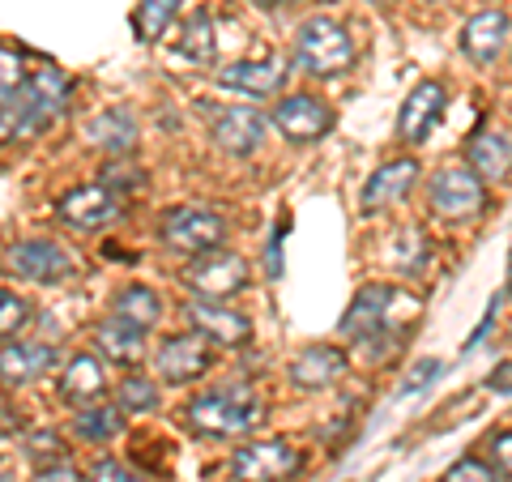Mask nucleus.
<instances>
[{
  "mask_svg": "<svg viewBox=\"0 0 512 482\" xmlns=\"http://www.w3.org/2000/svg\"><path fill=\"white\" fill-rule=\"evenodd\" d=\"M461 47H466V56L478 60V64H491L504 56L508 47V13L504 9H483L474 13L461 30Z\"/></svg>",
  "mask_w": 512,
  "mask_h": 482,
  "instance_id": "obj_20",
  "label": "nucleus"
},
{
  "mask_svg": "<svg viewBox=\"0 0 512 482\" xmlns=\"http://www.w3.org/2000/svg\"><path fill=\"white\" fill-rule=\"evenodd\" d=\"M86 141H90V146H99V150H111V154H128V150L137 146V120H133V111H124V107L99 111V116L86 124Z\"/></svg>",
  "mask_w": 512,
  "mask_h": 482,
  "instance_id": "obj_23",
  "label": "nucleus"
},
{
  "mask_svg": "<svg viewBox=\"0 0 512 482\" xmlns=\"http://www.w3.org/2000/svg\"><path fill=\"white\" fill-rule=\"evenodd\" d=\"M184 316H188L192 333H201L205 342H218V346H248L252 342V320L222 308L214 299H192Z\"/></svg>",
  "mask_w": 512,
  "mask_h": 482,
  "instance_id": "obj_13",
  "label": "nucleus"
},
{
  "mask_svg": "<svg viewBox=\"0 0 512 482\" xmlns=\"http://www.w3.org/2000/svg\"><path fill=\"white\" fill-rule=\"evenodd\" d=\"M26 457L35 461V465H43L47 470V461H64V440L56 436V431H39V436H30L26 440Z\"/></svg>",
  "mask_w": 512,
  "mask_h": 482,
  "instance_id": "obj_33",
  "label": "nucleus"
},
{
  "mask_svg": "<svg viewBox=\"0 0 512 482\" xmlns=\"http://www.w3.org/2000/svg\"><path fill=\"white\" fill-rule=\"evenodd\" d=\"M440 372V363L436 359H423L419 367H414V372H410V380H406V393H414V389H423V384L431 380V376H436Z\"/></svg>",
  "mask_w": 512,
  "mask_h": 482,
  "instance_id": "obj_38",
  "label": "nucleus"
},
{
  "mask_svg": "<svg viewBox=\"0 0 512 482\" xmlns=\"http://www.w3.org/2000/svg\"><path fill=\"white\" fill-rule=\"evenodd\" d=\"M274 124L286 141H295V146H312L333 128V107L320 103L316 94H286L278 99L274 107Z\"/></svg>",
  "mask_w": 512,
  "mask_h": 482,
  "instance_id": "obj_10",
  "label": "nucleus"
},
{
  "mask_svg": "<svg viewBox=\"0 0 512 482\" xmlns=\"http://www.w3.org/2000/svg\"><path fill=\"white\" fill-rule=\"evenodd\" d=\"M56 346L47 342H13L0 350V384L18 389V384H35L39 376H47L56 367Z\"/></svg>",
  "mask_w": 512,
  "mask_h": 482,
  "instance_id": "obj_18",
  "label": "nucleus"
},
{
  "mask_svg": "<svg viewBox=\"0 0 512 482\" xmlns=\"http://www.w3.org/2000/svg\"><path fill=\"white\" fill-rule=\"evenodd\" d=\"M431 205L444 218H474L487 205V188L470 167H440L431 175Z\"/></svg>",
  "mask_w": 512,
  "mask_h": 482,
  "instance_id": "obj_9",
  "label": "nucleus"
},
{
  "mask_svg": "<svg viewBox=\"0 0 512 482\" xmlns=\"http://www.w3.org/2000/svg\"><path fill=\"white\" fill-rule=\"evenodd\" d=\"M124 214V192L107 184H77L56 201V218L73 231H99Z\"/></svg>",
  "mask_w": 512,
  "mask_h": 482,
  "instance_id": "obj_7",
  "label": "nucleus"
},
{
  "mask_svg": "<svg viewBox=\"0 0 512 482\" xmlns=\"http://www.w3.org/2000/svg\"><path fill=\"white\" fill-rule=\"evenodd\" d=\"M180 52L188 56V60H197V64H210L214 60V52H218V39H214V18L205 9H197L192 18L184 22V30H180Z\"/></svg>",
  "mask_w": 512,
  "mask_h": 482,
  "instance_id": "obj_27",
  "label": "nucleus"
},
{
  "mask_svg": "<svg viewBox=\"0 0 512 482\" xmlns=\"http://www.w3.org/2000/svg\"><path fill=\"white\" fill-rule=\"evenodd\" d=\"M261 397L248 384H231V389H214L201 393L184 406V423L201 436H244L261 423Z\"/></svg>",
  "mask_w": 512,
  "mask_h": 482,
  "instance_id": "obj_1",
  "label": "nucleus"
},
{
  "mask_svg": "<svg viewBox=\"0 0 512 482\" xmlns=\"http://www.w3.org/2000/svg\"><path fill=\"white\" fill-rule=\"evenodd\" d=\"M491 457L504 474H512V431H500V436L491 440Z\"/></svg>",
  "mask_w": 512,
  "mask_h": 482,
  "instance_id": "obj_36",
  "label": "nucleus"
},
{
  "mask_svg": "<svg viewBox=\"0 0 512 482\" xmlns=\"http://www.w3.org/2000/svg\"><path fill=\"white\" fill-rule=\"evenodd\" d=\"M295 60L312 77H342L355 64V43L333 18H308L295 35Z\"/></svg>",
  "mask_w": 512,
  "mask_h": 482,
  "instance_id": "obj_3",
  "label": "nucleus"
},
{
  "mask_svg": "<svg viewBox=\"0 0 512 482\" xmlns=\"http://www.w3.org/2000/svg\"><path fill=\"white\" fill-rule=\"evenodd\" d=\"M303 470V453L286 440H256L235 448L231 474L235 482H291Z\"/></svg>",
  "mask_w": 512,
  "mask_h": 482,
  "instance_id": "obj_6",
  "label": "nucleus"
},
{
  "mask_svg": "<svg viewBox=\"0 0 512 482\" xmlns=\"http://www.w3.org/2000/svg\"><path fill=\"white\" fill-rule=\"evenodd\" d=\"M487 389H491V393H500V397H512V363L491 367V376H487Z\"/></svg>",
  "mask_w": 512,
  "mask_h": 482,
  "instance_id": "obj_37",
  "label": "nucleus"
},
{
  "mask_svg": "<svg viewBox=\"0 0 512 482\" xmlns=\"http://www.w3.org/2000/svg\"><path fill=\"white\" fill-rule=\"evenodd\" d=\"M158 231H163L167 248L188 252V256H205V252L222 248V239H227V222H222V214L205 210V205H175V210L163 214Z\"/></svg>",
  "mask_w": 512,
  "mask_h": 482,
  "instance_id": "obj_4",
  "label": "nucleus"
},
{
  "mask_svg": "<svg viewBox=\"0 0 512 482\" xmlns=\"http://www.w3.org/2000/svg\"><path fill=\"white\" fill-rule=\"evenodd\" d=\"M94 346H99L111 363L133 367V363L146 359V329L128 325V320H120V316H107L103 325L94 329Z\"/></svg>",
  "mask_w": 512,
  "mask_h": 482,
  "instance_id": "obj_21",
  "label": "nucleus"
},
{
  "mask_svg": "<svg viewBox=\"0 0 512 482\" xmlns=\"http://www.w3.org/2000/svg\"><path fill=\"white\" fill-rule=\"evenodd\" d=\"M286 82V60L269 56V60H235L227 69H218V86L252 94V99H265V94H278Z\"/></svg>",
  "mask_w": 512,
  "mask_h": 482,
  "instance_id": "obj_17",
  "label": "nucleus"
},
{
  "mask_svg": "<svg viewBox=\"0 0 512 482\" xmlns=\"http://www.w3.org/2000/svg\"><path fill=\"white\" fill-rule=\"evenodd\" d=\"M111 308H116L111 316H120V320H128V325H137V329H150V325L163 320V299H158L154 286H141V282L137 286H124Z\"/></svg>",
  "mask_w": 512,
  "mask_h": 482,
  "instance_id": "obj_25",
  "label": "nucleus"
},
{
  "mask_svg": "<svg viewBox=\"0 0 512 482\" xmlns=\"http://www.w3.org/2000/svg\"><path fill=\"white\" fill-rule=\"evenodd\" d=\"M35 482H82V478H77V470H69V465H56V470H39Z\"/></svg>",
  "mask_w": 512,
  "mask_h": 482,
  "instance_id": "obj_39",
  "label": "nucleus"
},
{
  "mask_svg": "<svg viewBox=\"0 0 512 482\" xmlns=\"http://www.w3.org/2000/svg\"><path fill=\"white\" fill-rule=\"evenodd\" d=\"M350 372V359L342 355L338 346H303L299 355L291 359V384L303 393L312 389H329V384H338L342 376Z\"/></svg>",
  "mask_w": 512,
  "mask_h": 482,
  "instance_id": "obj_15",
  "label": "nucleus"
},
{
  "mask_svg": "<svg viewBox=\"0 0 512 482\" xmlns=\"http://www.w3.org/2000/svg\"><path fill=\"white\" fill-rule=\"evenodd\" d=\"M444 116V86L440 82H419L410 90V99L402 103V116H397V137L406 146H423V141L436 133V124Z\"/></svg>",
  "mask_w": 512,
  "mask_h": 482,
  "instance_id": "obj_14",
  "label": "nucleus"
},
{
  "mask_svg": "<svg viewBox=\"0 0 512 482\" xmlns=\"http://www.w3.org/2000/svg\"><path fill=\"white\" fill-rule=\"evenodd\" d=\"M210 363H214V355H210V342H205L201 333H171L167 342L158 346V359H154L158 376L167 384L197 380V376L210 372Z\"/></svg>",
  "mask_w": 512,
  "mask_h": 482,
  "instance_id": "obj_12",
  "label": "nucleus"
},
{
  "mask_svg": "<svg viewBox=\"0 0 512 482\" xmlns=\"http://www.w3.org/2000/svg\"><path fill=\"white\" fill-rule=\"evenodd\" d=\"M103 389H107V376H103V363L99 359H94V355L69 359V367H64V376H60V397L64 401H73V406H86V401L103 397Z\"/></svg>",
  "mask_w": 512,
  "mask_h": 482,
  "instance_id": "obj_24",
  "label": "nucleus"
},
{
  "mask_svg": "<svg viewBox=\"0 0 512 482\" xmlns=\"http://www.w3.org/2000/svg\"><path fill=\"white\" fill-rule=\"evenodd\" d=\"M402 303V291H393V286H363V291L350 299V308L342 316V337H359V342H372V337H384L393 329V308Z\"/></svg>",
  "mask_w": 512,
  "mask_h": 482,
  "instance_id": "obj_8",
  "label": "nucleus"
},
{
  "mask_svg": "<svg viewBox=\"0 0 512 482\" xmlns=\"http://www.w3.org/2000/svg\"><path fill=\"white\" fill-rule=\"evenodd\" d=\"M252 5H282V0H252Z\"/></svg>",
  "mask_w": 512,
  "mask_h": 482,
  "instance_id": "obj_41",
  "label": "nucleus"
},
{
  "mask_svg": "<svg viewBox=\"0 0 512 482\" xmlns=\"http://www.w3.org/2000/svg\"><path fill=\"white\" fill-rule=\"evenodd\" d=\"M444 482H495V470L487 461H478V457H461L457 465H448Z\"/></svg>",
  "mask_w": 512,
  "mask_h": 482,
  "instance_id": "obj_34",
  "label": "nucleus"
},
{
  "mask_svg": "<svg viewBox=\"0 0 512 482\" xmlns=\"http://www.w3.org/2000/svg\"><path fill=\"white\" fill-rule=\"evenodd\" d=\"M64 99H69V82H64V73H56V69L30 73L26 90L5 111H0V137H30V133H39V128H47L60 116Z\"/></svg>",
  "mask_w": 512,
  "mask_h": 482,
  "instance_id": "obj_2",
  "label": "nucleus"
},
{
  "mask_svg": "<svg viewBox=\"0 0 512 482\" xmlns=\"http://www.w3.org/2000/svg\"><path fill=\"white\" fill-rule=\"evenodd\" d=\"M414 180H419V163H414V158H393V163L376 167L363 184V214H376L384 205L402 201L414 188Z\"/></svg>",
  "mask_w": 512,
  "mask_h": 482,
  "instance_id": "obj_19",
  "label": "nucleus"
},
{
  "mask_svg": "<svg viewBox=\"0 0 512 482\" xmlns=\"http://www.w3.org/2000/svg\"><path fill=\"white\" fill-rule=\"evenodd\" d=\"M180 5H184V0H141L137 13H133L137 39H158L171 26L175 13H180Z\"/></svg>",
  "mask_w": 512,
  "mask_h": 482,
  "instance_id": "obj_28",
  "label": "nucleus"
},
{
  "mask_svg": "<svg viewBox=\"0 0 512 482\" xmlns=\"http://www.w3.org/2000/svg\"><path fill=\"white\" fill-rule=\"evenodd\" d=\"M30 320V303L18 299V295H9V291H0V342L5 337H18V329Z\"/></svg>",
  "mask_w": 512,
  "mask_h": 482,
  "instance_id": "obj_32",
  "label": "nucleus"
},
{
  "mask_svg": "<svg viewBox=\"0 0 512 482\" xmlns=\"http://www.w3.org/2000/svg\"><path fill=\"white\" fill-rule=\"evenodd\" d=\"M376 5H393V0H376Z\"/></svg>",
  "mask_w": 512,
  "mask_h": 482,
  "instance_id": "obj_42",
  "label": "nucleus"
},
{
  "mask_svg": "<svg viewBox=\"0 0 512 482\" xmlns=\"http://www.w3.org/2000/svg\"><path fill=\"white\" fill-rule=\"evenodd\" d=\"M5 265L30 282H64L73 273L69 252L52 239H18V244L5 248Z\"/></svg>",
  "mask_w": 512,
  "mask_h": 482,
  "instance_id": "obj_11",
  "label": "nucleus"
},
{
  "mask_svg": "<svg viewBox=\"0 0 512 482\" xmlns=\"http://www.w3.org/2000/svg\"><path fill=\"white\" fill-rule=\"evenodd\" d=\"M116 406H120L124 414H146V410H154V406H158L154 380H146V376H128V380H120Z\"/></svg>",
  "mask_w": 512,
  "mask_h": 482,
  "instance_id": "obj_30",
  "label": "nucleus"
},
{
  "mask_svg": "<svg viewBox=\"0 0 512 482\" xmlns=\"http://www.w3.org/2000/svg\"><path fill=\"white\" fill-rule=\"evenodd\" d=\"M248 278H252V265L239 252H227V248L205 252V256H192V261L184 265V286H188L192 295L214 299V303L239 295L248 286Z\"/></svg>",
  "mask_w": 512,
  "mask_h": 482,
  "instance_id": "obj_5",
  "label": "nucleus"
},
{
  "mask_svg": "<svg viewBox=\"0 0 512 482\" xmlns=\"http://www.w3.org/2000/svg\"><path fill=\"white\" fill-rule=\"evenodd\" d=\"M265 128H269V120L256 107H227L214 116V141H218V150L244 158L252 150H261Z\"/></svg>",
  "mask_w": 512,
  "mask_h": 482,
  "instance_id": "obj_16",
  "label": "nucleus"
},
{
  "mask_svg": "<svg viewBox=\"0 0 512 482\" xmlns=\"http://www.w3.org/2000/svg\"><path fill=\"white\" fill-rule=\"evenodd\" d=\"M82 482H146V478L133 474V470H128V465H120V461H94Z\"/></svg>",
  "mask_w": 512,
  "mask_h": 482,
  "instance_id": "obj_35",
  "label": "nucleus"
},
{
  "mask_svg": "<svg viewBox=\"0 0 512 482\" xmlns=\"http://www.w3.org/2000/svg\"><path fill=\"white\" fill-rule=\"evenodd\" d=\"M466 163L478 180H504L512 171V141L504 133H495V128H483V133L470 137Z\"/></svg>",
  "mask_w": 512,
  "mask_h": 482,
  "instance_id": "obj_22",
  "label": "nucleus"
},
{
  "mask_svg": "<svg viewBox=\"0 0 512 482\" xmlns=\"http://www.w3.org/2000/svg\"><path fill=\"white\" fill-rule=\"evenodd\" d=\"M402 239H406V244H397L389 256H393V265L397 269H406V273H414V269H419L423 261H427V239H423V231L419 227H410V231H402Z\"/></svg>",
  "mask_w": 512,
  "mask_h": 482,
  "instance_id": "obj_31",
  "label": "nucleus"
},
{
  "mask_svg": "<svg viewBox=\"0 0 512 482\" xmlns=\"http://www.w3.org/2000/svg\"><path fill=\"white\" fill-rule=\"evenodd\" d=\"M30 82V73H26V60L18 47H9V43H0V111H5L18 94L26 90Z\"/></svg>",
  "mask_w": 512,
  "mask_h": 482,
  "instance_id": "obj_29",
  "label": "nucleus"
},
{
  "mask_svg": "<svg viewBox=\"0 0 512 482\" xmlns=\"http://www.w3.org/2000/svg\"><path fill=\"white\" fill-rule=\"evenodd\" d=\"M124 410L120 406H82V414L73 419V436H82L90 444H103L111 436H120Z\"/></svg>",
  "mask_w": 512,
  "mask_h": 482,
  "instance_id": "obj_26",
  "label": "nucleus"
},
{
  "mask_svg": "<svg viewBox=\"0 0 512 482\" xmlns=\"http://www.w3.org/2000/svg\"><path fill=\"white\" fill-rule=\"evenodd\" d=\"M0 482H13V470H9V465H0Z\"/></svg>",
  "mask_w": 512,
  "mask_h": 482,
  "instance_id": "obj_40",
  "label": "nucleus"
}]
</instances>
